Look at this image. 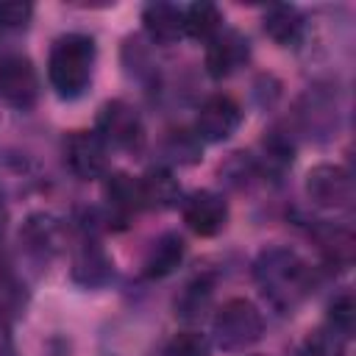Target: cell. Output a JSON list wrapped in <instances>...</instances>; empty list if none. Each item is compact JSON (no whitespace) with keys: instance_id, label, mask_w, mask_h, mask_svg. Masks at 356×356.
<instances>
[{"instance_id":"e0dca14e","label":"cell","mask_w":356,"mask_h":356,"mask_svg":"<svg viewBox=\"0 0 356 356\" xmlns=\"http://www.w3.org/2000/svg\"><path fill=\"white\" fill-rule=\"evenodd\" d=\"M261 25H264V33L281 47H295L306 33L303 14L295 6H286V3L270 6L261 17Z\"/></svg>"},{"instance_id":"4fadbf2b","label":"cell","mask_w":356,"mask_h":356,"mask_svg":"<svg viewBox=\"0 0 356 356\" xmlns=\"http://www.w3.org/2000/svg\"><path fill=\"white\" fill-rule=\"evenodd\" d=\"M145 33L159 44H175L184 39V6L175 3H147L142 8Z\"/></svg>"},{"instance_id":"603a6c76","label":"cell","mask_w":356,"mask_h":356,"mask_svg":"<svg viewBox=\"0 0 356 356\" xmlns=\"http://www.w3.org/2000/svg\"><path fill=\"white\" fill-rule=\"evenodd\" d=\"M325 325L331 331H337L339 337H350L353 334V325H356V303H353V295L350 292H339L331 303H328V320Z\"/></svg>"},{"instance_id":"cb8c5ba5","label":"cell","mask_w":356,"mask_h":356,"mask_svg":"<svg viewBox=\"0 0 356 356\" xmlns=\"http://www.w3.org/2000/svg\"><path fill=\"white\" fill-rule=\"evenodd\" d=\"M209 353H211V342L200 331H178L164 348V356H209Z\"/></svg>"},{"instance_id":"9c48e42d","label":"cell","mask_w":356,"mask_h":356,"mask_svg":"<svg viewBox=\"0 0 356 356\" xmlns=\"http://www.w3.org/2000/svg\"><path fill=\"white\" fill-rule=\"evenodd\" d=\"M72 281L83 289H100L114 278V259L97 239V231H86L72 253Z\"/></svg>"},{"instance_id":"484cf974","label":"cell","mask_w":356,"mask_h":356,"mask_svg":"<svg viewBox=\"0 0 356 356\" xmlns=\"http://www.w3.org/2000/svg\"><path fill=\"white\" fill-rule=\"evenodd\" d=\"M42 356H72V348H70V339L64 337H50L44 342V350Z\"/></svg>"},{"instance_id":"7c38bea8","label":"cell","mask_w":356,"mask_h":356,"mask_svg":"<svg viewBox=\"0 0 356 356\" xmlns=\"http://www.w3.org/2000/svg\"><path fill=\"white\" fill-rule=\"evenodd\" d=\"M250 56V44L248 39L234 31V28H222L209 44H206V72L214 78V81H222V78H231L239 67H245Z\"/></svg>"},{"instance_id":"4316f807","label":"cell","mask_w":356,"mask_h":356,"mask_svg":"<svg viewBox=\"0 0 356 356\" xmlns=\"http://www.w3.org/2000/svg\"><path fill=\"white\" fill-rule=\"evenodd\" d=\"M6 231H8V209H6V203H3V197H0V242H3Z\"/></svg>"},{"instance_id":"5b68a950","label":"cell","mask_w":356,"mask_h":356,"mask_svg":"<svg viewBox=\"0 0 356 356\" xmlns=\"http://www.w3.org/2000/svg\"><path fill=\"white\" fill-rule=\"evenodd\" d=\"M17 242H19L22 256L33 267H47L64 250L67 231H64V222L56 214H50V211H33L19 225Z\"/></svg>"},{"instance_id":"5bb4252c","label":"cell","mask_w":356,"mask_h":356,"mask_svg":"<svg viewBox=\"0 0 356 356\" xmlns=\"http://www.w3.org/2000/svg\"><path fill=\"white\" fill-rule=\"evenodd\" d=\"M103 197H106V206H108V214H106L108 222L111 220L114 222H125L131 214H136L142 209L139 184L128 172H111V175H106Z\"/></svg>"},{"instance_id":"6da1fadb","label":"cell","mask_w":356,"mask_h":356,"mask_svg":"<svg viewBox=\"0 0 356 356\" xmlns=\"http://www.w3.org/2000/svg\"><path fill=\"white\" fill-rule=\"evenodd\" d=\"M253 278H256V286L264 295V300L278 314L298 312L317 284L314 267L298 250L284 248V245L264 248L256 256Z\"/></svg>"},{"instance_id":"44dd1931","label":"cell","mask_w":356,"mask_h":356,"mask_svg":"<svg viewBox=\"0 0 356 356\" xmlns=\"http://www.w3.org/2000/svg\"><path fill=\"white\" fill-rule=\"evenodd\" d=\"M345 337H339L337 331H331L328 325L312 331L303 345H300V353L298 356H345Z\"/></svg>"},{"instance_id":"8992f818","label":"cell","mask_w":356,"mask_h":356,"mask_svg":"<svg viewBox=\"0 0 356 356\" xmlns=\"http://www.w3.org/2000/svg\"><path fill=\"white\" fill-rule=\"evenodd\" d=\"M39 92H42L39 72L28 56L8 53L0 58V100L6 106L28 111L36 106Z\"/></svg>"},{"instance_id":"277c9868","label":"cell","mask_w":356,"mask_h":356,"mask_svg":"<svg viewBox=\"0 0 356 356\" xmlns=\"http://www.w3.org/2000/svg\"><path fill=\"white\" fill-rule=\"evenodd\" d=\"M92 131L108 145V150L117 147V150L134 153V150H142L145 145V122L139 111L125 100H106L97 108Z\"/></svg>"},{"instance_id":"7a4b0ae2","label":"cell","mask_w":356,"mask_h":356,"mask_svg":"<svg viewBox=\"0 0 356 356\" xmlns=\"http://www.w3.org/2000/svg\"><path fill=\"white\" fill-rule=\"evenodd\" d=\"M97 61V44L89 33H61L47 56V81L53 92L64 100L81 97L95 75Z\"/></svg>"},{"instance_id":"2e32d148","label":"cell","mask_w":356,"mask_h":356,"mask_svg":"<svg viewBox=\"0 0 356 356\" xmlns=\"http://www.w3.org/2000/svg\"><path fill=\"white\" fill-rule=\"evenodd\" d=\"M184 256H186V242H184V236L175 234V231H167V234H161V236L150 245V250H147V256H145V264H142V273H145V278H150V281L167 278V275H172V273L181 267Z\"/></svg>"},{"instance_id":"30bf717a","label":"cell","mask_w":356,"mask_h":356,"mask_svg":"<svg viewBox=\"0 0 356 356\" xmlns=\"http://www.w3.org/2000/svg\"><path fill=\"white\" fill-rule=\"evenodd\" d=\"M242 125V106L231 95H211L203 100L197 117H195V136L200 142H225L236 134Z\"/></svg>"},{"instance_id":"d4e9b609","label":"cell","mask_w":356,"mask_h":356,"mask_svg":"<svg viewBox=\"0 0 356 356\" xmlns=\"http://www.w3.org/2000/svg\"><path fill=\"white\" fill-rule=\"evenodd\" d=\"M33 17L31 3H0V31H19L28 28Z\"/></svg>"},{"instance_id":"ba28073f","label":"cell","mask_w":356,"mask_h":356,"mask_svg":"<svg viewBox=\"0 0 356 356\" xmlns=\"http://www.w3.org/2000/svg\"><path fill=\"white\" fill-rule=\"evenodd\" d=\"M64 164L81 181L106 178V172H108V145L95 131H72L64 139Z\"/></svg>"},{"instance_id":"52a82bcc","label":"cell","mask_w":356,"mask_h":356,"mask_svg":"<svg viewBox=\"0 0 356 356\" xmlns=\"http://www.w3.org/2000/svg\"><path fill=\"white\" fill-rule=\"evenodd\" d=\"M306 197L328 211L348 209L353 203V178L342 164H317L306 172L303 181Z\"/></svg>"},{"instance_id":"7402d4cb","label":"cell","mask_w":356,"mask_h":356,"mask_svg":"<svg viewBox=\"0 0 356 356\" xmlns=\"http://www.w3.org/2000/svg\"><path fill=\"white\" fill-rule=\"evenodd\" d=\"M200 139L195 136V131H170L164 139V153L170 156V161L178 164H195L200 159Z\"/></svg>"},{"instance_id":"9a60e30c","label":"cell","mask_w":356,"mask_h":356,"mask_svg":"<svg viewBox=\"0 0 356 356\" xmlns=\"http://www.w3.org/2000/svg\"><path fill=\"white\" fill-rule=\"evenodd\" d=\"M136 184H139L142 209L164 211V209H172V206L181 200V184H178V178H175L167 167H153V170H147L145 175L136 178Z\"/></svg>"},{"instance_id":"8fae6325","label":"cell","mask_w":356,"mask_h":356,"mask_svg":"<svg viewBox=\"0 0 356 356\" xmlns=\"http://www.w3.org/2000/svg\"><path fill=\"white\" fill-rule=\"evenodd\" d=\"M181 214H184L186 228L195 231L197 236H217L228 222V200L220 192L200 189L184 197Z\"/></svg>"},{"instance_id":"d6986e66","label":"cell","mask_w":356,"mask_h":356,"mask_svg":"<svg viewBox=\"0 0 356 356\" xmlns=\"http://www.w3.org/2000/svg\"><path fill=\"white\" fill-rule=\"evenodd\" d=\"M211 295H214V278H211L209 273L195 275V278L181 289V295L175 298V314L184 317V320H200L203 312H206L209 303H211Z\"/></svg>"},{"instance_id":"3957f363","label":"cell","mask_w":356,"mask_h":356,"mask_svg":"<svg viewBox=\"0 0 356 356\" xmlns=\"http://www.w3.org/2000/svg\"><path fill=\"white\" fill-rule=\"evenodd\" d=\"M261 334H264V314L248 298L225 300L211 320L214 345L220 350H228V353L248 350L250 345H256L261 339Z\"/></svg>"},{"instance_id":"ffe728a7","label":"cell","mask_w":356,"mask_h":356,"mask_svg":"<svg viewBox=\"0 0 356 356\" xmlns=\"http://www.w3.org/2000/svg\"><path fill=\"white\" fill-rule=\"evenodd\" d=\"M317 245H320V253L323 259L331 264V267H350L353 261V234L348 228H339V225H325L317 231Z\"/></svg>"},{"instance_id":"ac0fdd59","label":"cell","mask_w":356,"mask_h":356,"mask_svg":"<svg viewBox=\"0 0 356 356\" xmlns=\"http://www.w3.org/2000/svg\"><path fill=\"white\" fill-rule=\"evenodd\" d=\"M222 28H225L222 11L214 3H192L184 8V36L209 44Z\"/></svg>"}]
</instances>
